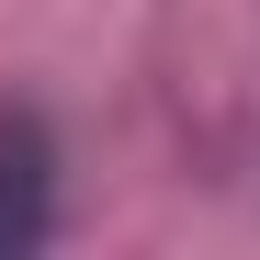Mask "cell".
Masks as SVG:
<instances>
[{
  "label": "cell",
  "mask_w": 260,
  "mask_h": 260,
  "mask_svg": "<svg viewBox=\"0 0 260 260\" xmlns=\"http://www.w3.org/2000/svg\"><path fill=\"white\" fill-rule=\"evenodd\" d=\"M46 238V136L23 113H0V260Z\"/></svg>",
  "instance_id": "6da1fadb"
}]
</instances>
